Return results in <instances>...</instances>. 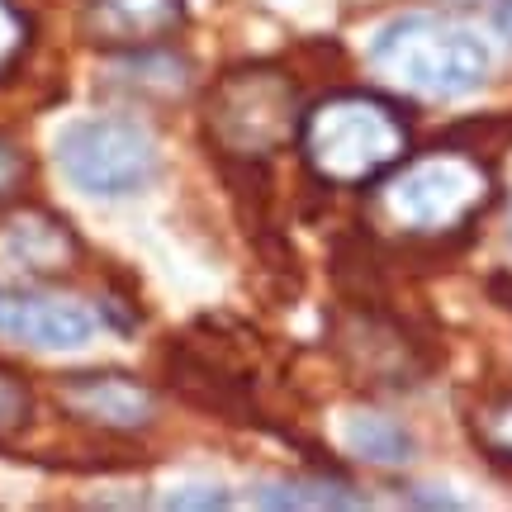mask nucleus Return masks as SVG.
I'll return each instance as SVG.
<instances>
[{
	"mask_svg": "<svg viewBox=\"0 0 512 512\" xmlns=\"http://www.w3.org/2000/svg\"><path fill=\"white\" fill-rule=\"evenodd\" d=\"M261 508H366V498L351 494L347 484H328V479H285V484H266L256 494Z\"/></svg>",
	"mask_w": 512,
	"mask_h": 512,
	"instance_id": "11",
	"label": "nucleus"
},
{
	"mask_svg": "<svg viewBox=\"0 0 512 512\" xmlns=\"http://www.w3.org/2000/svg\"><path fill=\"white\" fill-rule=\"evenodd\" d=\"M29 38H34L29 15L19 10L15 0H0V76H5L19 57L29 53Z\"/></svg>",
	"mask_w": 512,
	"mask_h": 512,
	"instance_id": "14",
	"label": "nucleus"
},
{
	"mask_svg": "<svg viewBox=\"0 0 512 512\" xmlns=\"http://www.w3.org/2000/svg\"><path fill=\"white\" fill-rule=\"evenodd\" d=\"M342 446L356 460H370V465H408V460L418 456L413 432L399 418L370 413V408H356V413L342 418Z\"/></svg>",
	"mask_w": 512,
	"mask_h": 512,
	"instance_id": "10",
	"label": "nucleus"
},
{
	"mask_svg": "<svg viewBox=\"0 0 512 512\" xmlns=\"http://www.w3.org/2000/svg\"><path fill=\"white\" fill-rule=\"evenodd\" d=\"M498 34L512 43V0H503V5H498Z\"/></svg>",
	"mask_w": 512,
	"mask_h": 512,
	"instance_id": "16",
	"label": "nucleus"
},
{
	"mask_svg": "<svg viewBox=\"0 0 512 512\" xmlns=\"http://www.w3.org/2000/svg\"><path fill=\"white\" fill-rule=\"evenodd\" d=\"M299 91L275 67H242L223 76L209 100V124L228 152L238 157H266L299 133Z\"/></svg>",
	"mask_w": 512,
	"mask_h": 512,
	"instance_id": "5",
	"label": "nucleus"
},
{
	"mask_svg": "<svg viewBox=\"0 0 512 512\" xmlns=\"http://www.w3.org/2000/svg\"><path fill=\"white\" fill-rule=\"evenodd\" d=\"M299 152L318 181L370 185L408 157V124L380 95L337 91L304 110Z\"/></svg>",
	"mask_w": 512,
	"mask_h": 512,
	"instance_id": "1",
	"label": "nucleus"
},
{
	"mask_svg": "<svg viewBox=\"0 0 512 512\" xmlns=\"http://www.w3.org/2000/svg\"><path fill=\"white\" fill-rule=\"evenodd\" d=\"M100 318L81 299L48 294L38 285L0 290V337L29 351H81L95 342Z\"/></svg>",
	"mask_w": 512,
	"mask_h": 512,
	"instance_id": "6",
	"label": "nucleus"
},
{
	"mask_svg": "<svg viewBox=\"0 0 512 512\" xmlns=\"http://www.w3.org/2000/svg\"><path fill=\"white\" fill-rule=\"evenodd\" d=\"M57 166L62 176L95 200H128L157 181V143L143 124L119 119V114H95V119H72L57 133Z\"/></svg>",
	"mask_w": 512,
	"mask_h": 512,
	"instance_id": "4",
	"label": "nucleus"
},
{
	"mask_svg": "<svg viewBox=\"0 0 512 512\" xmlns=\"http://www.w3.org/2000/svg\"><path fill=\"white\" fill-rule=\"evenodd\" d=\"M29 422H34V389L19 370L0 366V446L24 437Z\"/></svg>",
	"mask_w": 512,
	"mask_h": 512,
	"instance_id": "13",
	"label": "nucleus"
},
{
	"mask_svg": "<svg viewBox=\"0 0 512 512\" xmlns=\"http://www.w3.org/2000/svg\"><path fill=\"white\" fill-rule=\"evenodd\" d=\"M24 181H29V157L19 152L15 138L0 133V204L15 200L19 190H24Z\"/></svg>",
	"mask_w": 512,
	"mask_h": 512,
	"instance_id": "15",
	"label": "nucleus"
},
{
	"mask_svg": "<svg viewBox=\"0 0 512 512\" xmlns=\"http://www.w3.org/2000/svg\"><path fill=\"white\" fill-rule=\"evenodd\" d=\"M370 67L408 95L460 100L489 81L494 53L475 29H465L456 19L399 15L370 38Z\"/></svg>",
	"mask_w": 512,
	"mask_h": 512,
	"instance_id": "2",
	"label": "nucleus"
},
{
	"mask_svg": "<svg viewBox=\"0 0 512 512\" xmlns=\"http://www.w3.org/2000/svg\"><path fill=\"white\" fill-rule=\"evenodd\" d=\"M494 195L489 166L470 152H427L399 162L380 185V214L399 233L441 238L475 219Z\"/></svg>",
	"mask_w": 512,
	"mask_h": 512,
	"instance_id": "3",
	"label": "nucleus"
},
{
	"mask_svg": "<svg viewBox=\"0 0 512 512\" xmlns=\"http://www.w3.org/2000/svg\"><path fill=\"white\" fill-rule=\"evenodd\" d=\"M470 432H475L484 456L494 460V465H503V470H512V389L479 403L475 413H470Z\"/></svg>",
	"mask_w": 512,
	"mask_h": 512,
	"instance_id": "12",
	"label": "nucleus"
},
{
	"mask_svg": "<svg viewBox=\"0 0 512 512\" xmlns=\"http://www.w3.org/2000/svg\"><path fill=\"white\" fill-rule=\"evenodd\" d=\"M76 256L72 228L53 214H15L0 223V290L38 285L67 271Z\"/></svg>",
	"mask_w": 512,
	"mask_h": 512,
	"instance_id": "7",
	"label": "nucleus"
},
{
	"mask_svg": "<svg viewBox=\"0 0 512 512\" xmlns=\"http://www.w3.org/2000/svg\"><path fill=\"white\" fill-rule=\"evenodd\" d=\"M57 399L72 418L105 432H133L152 418V394L119 370H76L57 384Z\"/></svg>",
	"mask_w": 512,
	"mask_h": 512,
	"instance_id": "8",
	"label": "nucleus"
},
{
	"mask_svg": "<svg viewBox=\"0 0 512 512\" xmlns=\"http://www.w3.org/2000/svg\"><path fill=\"white\" fill-rule=\"evenodd\" d=\"M181 0H86L81 29L91 43L114 53H147L181 29Z\"/></svg>",
	"mask_w": 512,
	"mask_h": 512,
	"instance_id": "9",
	"label": "nucleus"
}]
</instances>
